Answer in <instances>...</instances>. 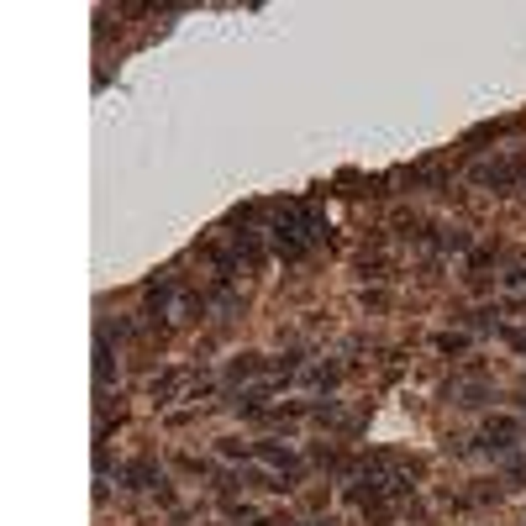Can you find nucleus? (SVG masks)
Here are the masks:
<instances>
[{
    "label": "nucleus",
    "mask_w": 526,
    "mask_h": 526,
    "mask_svg": "<svg viewBox=\"0 0 526 526\" xmlns=\"http://www.w3.org/2000/svg\"><path fill=\"white\" fill-rule=\"evenodd\" d=\"M321 237H326V216L316 211V205H305V200H285V205H279L274 242H279V253H285L289 263L305 258V253H311Z\"/></svg>",
    "instance_id": "obj_1"
},
{
    "label": "nucleus",
    "mask_w": 526,
    "mask_h": 526,
    "mask_svg": "<svg viewBox=\"0 0 526 526\" xmlns=\"http://www.w3.org/2000/svg\"><path fill=\"white\" fill-rule=\"evenodd\" d=\"M111 374H116V363H111V332L100 326V337H95V384L100 390L111 384Z\"/></svg>",
    "instance_id": "obj_2"
},
{
    "label": "nucleus",
    "mask_w": 526,
    "mask_h": 526,
    "mask_svg": "<svg viewBox=\"0 0 526 526\" xmlns=\"http://www.w3.org/2000/svg\"><path fill=\"white\" fill-rule=\"evenodd\" d=\"M516 174H521V164H490V168H479V184H511Z\"/></svg>",
    "instance_id": "obj_3"
},
{
    "label": "nucleus",
    "mask_w": 526,
    "mask_h": 526,
    "mask_svg": "<svg viewBox=\"0 0 526 526\" xmlns=\"http://www.w3.org/2000/svg\"><path fill=\"white\" fill-rule=\"evenodd\" d=\"M127 479H132V484H164V474H158L153 463H137V468H127Z\"/></svg>",
    "instance_id": "obj_4"
},
{
    "label": "nucleus",
    "mask_w": 526,
    "mask_h": 526,
    "mask_svg": "<svg viewBox=\"0 0 526 526\" xmlns=\"http://www.w3.org/2000/svg\"><path fill=\"white\" fill-rule=\"evenodd\" d=\"M258 458H269V463H285V468L295 463V458H289L285 447H274V443H263V447H258Z\"/></svg>",
    "instance_id": "obj_5"
},
{
    "label": "nucleus",
    "mask_w": 526,
    "mask_h": 526,
    "mask_svg": "<svg viewBox=\"0 0 526 526\" xmlns=\"http://www.w3.org/2000/svg\"><path fill=\"white\" fill-rule=\"evenodd\" d=\"M316 526H332V516H326V521H316Z\"/></svg>",
    "instance_id": "obj_6"
}]
</instances>
